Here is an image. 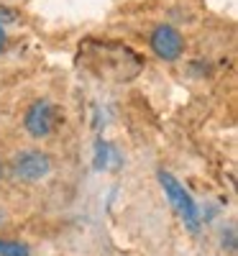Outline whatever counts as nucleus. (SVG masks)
Masks as SVG:
<instances>
[{
  "instance_id": "39448f33",
  "label": "nucleus",
  "mask_w": 238,
  "mask_h": 256,
  "mask_svg": "<svg viewBox=\"0 0 238 256\" xmlns=\"http://www.w3.org/2000/svg\"><path fill=\"white\" fill-rule=\"evenodd\" d=\"M0 256H31V251L20 241H3L0 238Z\"/></svg>"
},
{
  "instance_id": "7ed1b4c3",
  "label": "nucleus",
  "mask_w": 238,
  "mask_h": 256,
  "mask_svg": "<svg viewBox=\"0 0 238 256\" xmlns=\"http://www.w3.org/2000/svg\"><path fill=\"white\" fill-rule=\"evenodd\" d=\"M24 126L34 138H46L54 134V128L59 126V110L54 108V102L46 98H38L28 105V110L24 116Z\"/></svg>"
},
{
  "instance_id": "f03ea898",
  "label": "nucleus",
  "mask_w": 238,
  "mask_h": 256,
  "mask_svg": "<svg viewBox=\"0 0 238 256\" xmlns=\"http://www.w3.org/2000/svg\"><path fill=\"white\" fill-rule=\"evenodd\" d=\"M159 182H162V187H164V192H166L172 208L180 212L182 220H184L192 230H198V228H200V210H198V202L192 200V195H190V192H187L174 177H172L169 172H159Z\"/></svg>"
},
{
  "instance_id": "20e7f679",
  "label": "nucleus",
  "mask_w": 238,
  "mask_h": 256,
  "mask_svg": "<svg viewBox=\"0 0 238 256\" xmlns=\"http://www.w3.org/2000/svg\"><path fill=\"white\" fill-rule=\"evenodd\" d=\"M151 49H154V54L159 59L174 62L184 52V38H182V34L174 26L162 24V26H156L154 31H151Z\"/></svg>"
},
{
  "instance_id": "423d86ee",
  "label": "nucleus",
  "mask_w": 238,
  "mask_h": 256,
  "mask_svg": "<svg viewBox=\"0 0 238 256\" xmlns=\"http://www.w3.org/2000/svg\"><path fill=\"white\" fill-rule=\"evenodd\" d=\"M6 46H8V36H6V28L0 26V52H6Z\"/></svg>"
},
{
  "instance_id": "0eeeda50",
  "label": "nucleus",
  "mask_w": 238,
  "mask_h": 256,
  "mask_svg": "<svg viewBox=\"0 0 238 256\" xmlns=\"http://www.w3.org/2000/svg\"><path fill=\"white\" fill-rule=\"evenodd\" d=\"M3 174H6V164H3V159H0V180H3Z\"/></svg>"
},
{
  "instance_id": "f257e3e1",
  "label": "nucleus",
  "mask_w": 238,
  "mask_h": 256,
  "mask_svg": "<svg viewBox=\"0 0 238 256\" xmlns=\"http://www.w3.org/2000/svg\"><path fill=\"white\" fill-rule=\"evenodd\" d=\"M52 172V159L44 152H36V148H26V152H18L10 162V177L16 182H41L44 177H49Z\"/></svg>"
}]
</instances>
